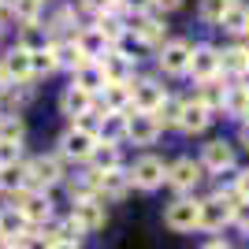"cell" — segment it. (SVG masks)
Here are the masks:
<instances>
[{"instance_id":"6da1fadb","label":"cell","mask_w":249,"mask_h":249,"mask_svg":"<svg viewBox=\"0 0 249 249\" xmlns=\"http://www.w3.org/2000/svg\"><path fill=\"white\" fill-rule=\"evenodd\" d=\"M164 223L171 231H194V227H201V201H194V197L171 201V205L164 208Z\"/></svg>"},{"instance_id":"7a4b0ae2","label":"cell","mask_w":249,"mask_h":249,"mask_svg":"<svg viewBox=\"0 0 249 249\" xmlns=\"http://www.w3.org/2000/svg\"><path fill=\"white\" fill-rule=\"evenodd\" d=\"M97 142H101V138H97L89 126L74 123L71 130L60 138V153H63V156H71V160H89V153H93Z\"/></svg>"},{"instance_id":"3957f363","label":"cell","mask_w":249,"mask_h":249,"mask_svg":"<svg viewBox=\"0 0 249 249\" xmlns=\"http://www.w3.org/2000/svg\"><path fill=\"white\" fill-rule=\"evenodd\" d=\"M71 219L82 234H93V231L104 227V205L101 197H74V208H71Z\"/></svg>"},{"instance_id":"277c9868","label":"cell","mask_w":249,"mask_h":249,"mask_svg":"<svg viewBox=\"0 0 249 249\" xmlns=\"http://www.w3.org/2000/svg\"><path fill=\"white\" fill-rule=\"evenodd\" d=\"M22 171H26V186H34V190L52 186V182H60V175H63V167H60L56 156H34Z\"/></svg>"},{"instance_id":"5b68a950","label":"cell","mask_w":249,"mask_h":249,"mask_svg":"<svg viewBox=\"0 0 249 249\" xmlns=\"http://www.w3.org/2000/svg\"><path fill=\"white\" fill-rule=\"evenodd\" d=\"M167 167L160 156H142V160H134V167H130V186L138 190H156L160 182H164Z\"/></svg>"},{"instance_id":"8992f818","label":"cell","mask_w":249,"mask_h":249,"mask_svg":"<svg viewBox=\"0 0 249 249\" xmlns=\"http://www.w3.org/2000/svg\"><path fill=\"white\" fill-rule=\"evenodd\" d=\"M231 212H234V194H216L201 201V227L219 231L223 223H231Z\"/></svg>"},{"instance_id":"52a82bcc","label":"cell","mask_w":249,"mask_h":249,"mask_svg":"<svg viewBox=\"0 0 249 249\" xmlns=\"http://www.w3.org/2000/svg\"><path fill=\"white\" fill-rule=\"evenodd\" d=\"M126 138L134 142V145H153L156 138H160V123H156L153 112H130L126 115Z\"/></svg>"},{"instance_id":"ba28073f","label":"cell","mask_w":249,"mask_h":249,"mask_svg":"<svg viewBox=\"0 0 249 249\" xmlns=\"http://www.w3.org/2000/svg\"><path fill=\"white\" fill-rule=\"evenodd\" d=\"M30 52L26 49H11L4 52V60H0V82L4 86H15V82H30Z\"/></svg>"},{"instance_id":"9c48e42d","label":"cell","mask_w":249,"mask_h":249,"mask_svg":"<svg viewBox=\"0 0 249 249\" xmlns=\"http://www.w3.org/2000/svg\"><path fill=\"white\" fill-rule=\"evenodd\" d=\"M190 56H194V45H190V41H167L164 49H160V71H167V74H186Z\"/></svg>"},{"instance_id":"30bf717a","label":"cell","mask_w":249,"mask_h":249,"mask_svg":"<svg viewBox=\"0 0 249 249\" xmlns=\"http://www.w3.org/2000/svg\"><path fill=\"white\" fill-rule=\"evenodd\" d=\"M201 171H205V167L194 164V160H175V164L167 167V175H164V178L178 190V194H186V190H194V186L201 182Z\"/></svg>"},{"instance_id":"8fae6325","label":"cell","mask_w":249,"mask_h":249,"mask_svg":"<svg viewBox=\"0 0 249 249\" xmlns=\"http://www.w3.org/2000/svg\"><path fill=\"white\" fill-rule=\"evenodd\" d=\"M130 190V175L123 167H112V171H97V197H112L119 201Z\"/></svg>"},{"instance_id":"7c38bea8","label":"cell","mask_w":249,"mask_h":249,"mask_svg":"<svg viewBox=\"0 0 249 249\" xmlns=\"http://www.w3.org/2000/svg\"><path fill=\"white\" fill-rule=\"evenodd\" d=\"M97 63L108 82H130V74H134V56H123V52H104Z\"/></svg>"},{"instance_id":"4fadbf2b","label":"cell","mask_w":249,"mask_h":249,"mask_svg":"<svg viewBox=\"0 0 249 249\" xmlns=\"http://www.w3.org/2000/svg\"><path fill=\"white\" fill-rule=\"evenodd\" d=\"M97 104V97L93 93H86L82 86H67L63 89V97H60V108H63V115H71V119H82V115H89V108Z\"/></svg>"},{"instance_id":"5bb4252c","label":"cell","mask_w":249,"mask_h":249,"mask_svg":"<svg viewBox=\"0 0 249 249\" xmlns=\"http://www.w3.org/2000/svg\"><path fill=\"white\" fill-rule=\"evenodd\" d=\"M164 86H156L153 78H145V82L130 86V104H134L138 112H156V104L164 101Z\"/></svg>"},{"instance_id":"9a60e30c","label":"cell","mask_w":249,"mask_h":249,"mask_svg":"<svg viewBox=\"0 0 249 249\" xmlns=\"http://www.w3.org/2000/svg\"><path fill=\"white\" fill-rule=\"evenodd\" d=\"M234 164V149L227 145V142H208L205 153H201V167H208V171H227V167Z\"/></svg>"},{"instance_id":"2e32d148","label":"cell","mask_w":249,"mask_h":249,"mask_svg":"<svg viewBox=\"0 0 249 249\" xmlns=\"http://www.w3.org/2000/svg\"><path fill=\"white\" fill-rule=\"evenodd\" d=\"M97 97H101L104 112H123L130 108V82H104Z\"/></svg>"},{"instance_id":"e0dca14e","label":"cell","mask_w":249,"mask_h":249,"mask_svg":"<svg viewBox=\"0 0 249 249\" xmlns=\"http://www.w3.org/2000/svg\"><path fill=\"white\" fill-rule=\"evenodd\" d=\"M19 201H22L19 212H22L26 223H45V219L52 216V205H49V197H45L41 190H34V194H26V197H19Z\"/></svg>"},{"instance_id":"ac0fdd59","label":"cell","mask_w":249,"mask_h":249,"mask_svg":"<svg viewBox=\"0 0 249 249\" xmlns=\"http://www.w3.org/2000/svg\"><path fill=\"white\" fill-rule=\"evenodd\" d=\"M212 123V112H208L201 101H194V104H182V115H178V126L186 130V134H201L205 126Z\"/></svg>"},{"instance_id":"d6986e66","label":"cell","mask_w":249,"mask_h":249,"mask_svg":"<svg viewBox=\"0 0 249 249\" xmlns=\"http://www.w3.org/2000/svg\"><path fill=\"white\" fill-rule=\"evenodd\" d=\"M186 71L197 74V78H212V74H219V52L216 49H194Z\"/></svg>"},{"instance_id":"ffe728a7","label":"cell","mask_w":249,"mask_h":249,"mask_svg":"<svg viewBox=\"0 0 249 249\" xmlns=\"http://www.w3.org/2000/svg\"><path fill=\"white\" fill-rule=\"evenodd\" d=\"M197 101L205 104L208 112H216V108H223V101H227V82H219L216 74H212V78H201Z\"/></svg>"},{"instance_id":"44dd1931","label":"cell","mask_w":249,"mask_h":249,"mask_svg":"<svg viewBox=\"0 0 249 249\" xmlns=\"http://www.w3.org/2000/svg\"><path fill=\"white\" fill-rule=\"evenodd\" d=\"M108 82V78H104V71H101V63L97 60H89V63H82V67H78V71H74V86H82L86 93H101V86Z\"/></svg>"},{"instance_id":"7402d4cb","label":"cell","mask_w":249,"mask_h":249,"mask_svg":"<svg viewBox=\"0 0 249 249\" xmlns=\"http://www.w3.org/2000/svg\"><path fill=\"white\" fill-rule=\"evenodd\" d=\"M130 30H134V34H138V37H142V41H145V45H156V41H164L167 26H164V22H160V19H153V15H138Z\"/></svg>"},{"instance_id":"603a6c76","label":"cell","mask_w":249,"mask_h":249,"mask_svg":"<svg viewBox=\"0 0 249 249\" xmlns=\"http://www.w3.org/2000/svg\"><path fill=\"white\" fill-rule=\"evenodd\" d=\"M74 45L82 49V56H86V60H101L104 52H108V41H104V37H101V30H97V26H89V30H82V34H78V41H74Z\"/></svg>"},{"instance_id":"cb8c5ba5","label":"cell","mask_w":249,"mask_h":249,"mask_svg":"<svg viewBox=\"0 0 249 249\" xmlns=\"http://www.w3.org/2000/svg\"><path fill=\"white\" fill-rule=\"evenodd\" d=\"M52 56H56V67H71V71H78L82 63H89L82 56V49L74 41H60V45H52Z\"/></svg>"},{"instance_id":"d4e9b609","label":"cell","mask_w":249,"mask_h":249,"mask_svg":"<svg viewBox=\"0 0 249 249\" xmlns=\"http://www.w3.org/2000/svg\"><path fill=\"white\" fill-rule=\"evenodd\" d=\"M219 26H223V34H249V11L242 8V4H231L227 11H223V19H219Z\"/></svg>"},{"instance_id":"484cf974","label":"cell","mask_w":249,"mask_h":249,"mask_svg":"<svg viewBox=\"0 0 249 249\" xmlns=\"http://www.w3.org/2000/svg\"><path fill=\"white\" fill-rule=\"evenodd\" d=\"M89 160L97 164V171H112V167H119V149H115V142H97L93 153H89Z\"/></svg>"},{"instance_id":"4316f807","label":"cell","mask_w":249,"mask_h":249,"mask_svg":"<svg viewBox=\"0 0 249 249\" xmlns=\"http://www.w3.org/2000/svg\"><path fill=\"white\" fill-rule=\"evenodd\" d=\"M104 142H119V138H126V115L123 112H104V123H101V134Z\"/></svg>"},{"instance_id":"83f0119b","label":"cell","mask_w":249,"mask_h":249,"mask_svg":"<svg viewBox=\"0 0 249 249\" xmlns=\"http://www.w3.org/2000/svg\"><path fill=\"white\" fill-rule=\"evenodd\" d=\"M8 8L15 11V19L26 26V22H37L45 11V0H8Z\"/></svg>"},{"instance_id":"f1b7e54d","label":"cell","mask_w":249,"mask_h":249,"mask_svg":"<svg viewBox=\"0 0 249 249\" xmlns=\"http://www.w3.org/2000/svg\"><path fill=\"white\" fill-rule=\"evenodd\" d=\"M156 123L160 126H178V115H182V101L178 97H164V101L156 104Z\"/></svg>"},{"instance_id":"f546056e","label":"cell","mask_w":249,"mask_h":249,"mask_svg":"<svg viewBox=\"0 0 249 249\" xmlns=\"http://www.w3.org/2000/svg\"><path fill=\"white\" fill-rule=\"evenodd\" d=\"M22 231H26L22 212H0V242H15Z\"/></svg>"},{"instance_id":"4dcf8cb0","label":"cell","mask_w":249,"mask_h":249,"mask_svg":"<svg viewBox=\"0 0 249 249\" xmlns=\"http://www.w3.org/2000/svg\"><path fill=\"white\" fill-rule=\"evenodd\" d=\"M219 67L223 71H234V74H242V71H249V49H227V52H219Z\"/></svg>"},{"instance_id":"1f68e13d","label":"cell","mask_w":249,"mask_h":249,"mask_svg":"<svg viewBox=\"0 0 249 249\" xmlns=\"http://www.w3.org/2000/svg\"><path fill=\"white\" fill-rule=\"evenodd\" d=\"M19 49H26V52L49 49V34H45L37 22H26V26H22V41H19Z\"/></svg>"},{"instance_id":"d6a6232c","label":"cell","mask_w":249,"mask_h":249,"mask_svg":"<svg viewBox=\"0 0 249 249\" xmlns=\"http://www.w3.org/2000/svg\"><path fill=\"white\" fill-rule=\"evenodd\" d=\"M97 30H101V37H104L108 45H119V37H123V22L115 19L112 11H104L101 19H97Z\"/></svg>"},{"instance_id":"836d02e7","label":"cell","mask_w":249,"mask_h":249,"mask_svg":"<svg viewBox=\"0 0 249 249\" xmlns=\"http://www.w3.org/2000/svg\"><path fill=\"white\" fill-rule=\"evenodd\" d=\"M22 134H26L22 119H15V115H4V119H0V142H11V145H19Z\"/></svg>"},{"instance_id":"e575fe53","label":"cell","mask_w":249,"mask_h":249,"mask_svg":"<svg viewBox=\"0 0 249 249\" xmlns=\"http://www.w3.org/2000/svg\"><path fill=\"white\" fill-rule=\"evenodd\" d=\"M49 71H56V56H52V45H49V49L30 52V74H49Z\"/></svg>"},{"instance_id":"d590c367","label":"cell","mask_w":249,"mask_h":249,"mask_svg":"<svg viewBox=\"0 0 249 249\" xmlns=\"http://www.w3.org/2000/svg\"><path fill=\"white\" fill-rule=\"evenodd\" d=\"M231 4H234V0H201L197 15H201L205 22H219V19H223V11H227Z\"/></svg>"},{"instance_id":"8d00e7d4","label":"cell","mask_w":249,"mask_h":249,"mask_svg":"<svg viewBox=\"0 0 249 249\" xmlns=\"http://www.w3.org/2000/svg\"><path fill=\"white\" fill-rule=\"evenodd\" d=\"M231 219L238 223L242 231H249V197L242 201V205H234V212H231Z\"/></svg>"},{"instance_id":"74e56055","label":"cell","mask_w":249,"mask_h":249,"mask_svg":"<svg viewBox=\"0 0 249 249\" xmlns=\"http://www.w3.org/2000/svg\"><path fill=\"white\" fill-rule=\"evenodd\" d=\"M119 8H130V11H138V15H145V11L153 8V0H119Z\"/></svg>"},{"instance_id":"f35d334b","label":"cell","mask_w":249,"mask_h":249,"mask_svg":"<svg viewBox=\"0 0 249 249\" xmlns=\"http://www.w3.org/2000/svg\"><path fill=\"white\" fill-rule=\"evenodd\" d=\"M86 4H89L93 11H101V15L104 11H119V0H86Z\"/></svg>"},{"instance_id":"ab89813d","label":"cell","mask_w":249,"mask_h":249,"mask_svg":"<svg viewBox=\"0 0 249 249\" xmlns=\"http://www.w3.org/2000/svg\"><path fill=\"white\" fill-rule=\"evenodd\" d=\"M238 194H242V197H249V171H242V175H238Z\"/></svg>"},{"instance_id":"60d3db41","label":"cell","mask_w":249,"mask_h":249,"mask_svg":"<svg viewBox=\"0 0 249 249\" xmlns=\"http://www.w3.org/2000/svg\"><path fill=\"white\" fill-rule=\"evenodd\" d=\"M182 0H153V8H164V11H175Z\"/></svg>"},{"instance_id":"b9f144b4","label":"cell","mask_w":249,"mask_h":249,"mask_svg":"<svg viewBox=\"0 0 249 249\" xmlns=\"http://www.w3.org/2000/svg\"><path fill=\"white\" fill-rule=\"evenodd\" d=\"M49 249H78V246H74V238H56Z\"/></svg>"},{"instance_id":"7bdbcfd3","label":"cell","mask_w":249,"mask_h":249,"mask_svg":"<svg viewBox=\"0 0 249 249\" xmlns=\"http://www.w3.org/2000/svg\"><path fill=\"white\" fill-rule=\"evenodd\" d=\"M205 249H231V246H227V242H208Z\"/></svg>"},{"instance_id":"ee69618b","label":"cell","mask_w":249,"mask_h":249,"mask_svg":"<svg viewBox=\"0 0 249 249\" xmlns=\"http://www.w3.org/2000/svg\"><path fill=\"white\" fill-rule=\"evenodd\" d=\"M242 142H246V149H249V119H246V126H242Z\"/></svg>"},{"instance_id":"f6af8a7d","label":"cell","mask_w":249,"mask_h":249,"mask_svg":"<svg viewBox=\"0 0 249 249\" xmlns=\"http://www.w3.org/2000/svg\"><path fill=\"white\" fill-rule=\"evenodd\" d=\"M242 89H249V71H242Z\"/></svg>"},{"instance_id":"bcb514c9","label":"cell","mask_w":249,"mask_h":249,"mask_svg":"<svg viewBox=\"0 0 249 249\" xmlns=\"http://www.w3.org/2000/svg\"><path fill=\"white\" fill-rule=\"evenodd\" d=\"M246 119H249V104H246Z\"/></svg>"},{"instance_id":"7dc6e473","label":"cell","mask_w":249,"mask_h":249,"mask_svg":"<svg viewBox=\"0 0 249 249\" xmlns=\"http://www.w3.org/2000/svg\"><path fill=\"white\" fill-rule=\"evenodd\" d=\"M0 4H8V0H0Z\"/></svg>"}]
</instances>
